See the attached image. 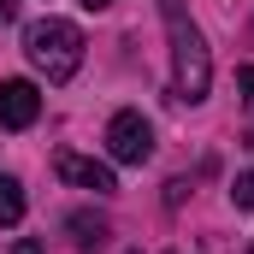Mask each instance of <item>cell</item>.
<instances>
[{"mask_svg":"<svg viewBox=\"0 0 254 254\" xmlns=\"http://www.w3.org/2000/svg\"><path fill=\"white\" fill-rule=\"evenodd\" d=\"M249 254H254V249H249Z\"/></svg>","mask_w":254,"mask_h":254,"instance_id":"14","label":"cell"},{"mask_svg":"<svg viewBox=\"0 0 254 254\" xmlns=\"http://www.w3.org/2000/svg\"><path fill=\"white\" fill-rule=\"evenodd\" d=\"M231 201H237L243 213H254V172H243V178L231 184Z\"/></svg>","mask_w":254,"mask_h":254,"instance_id":"8","label":"cell"},{"mask_svg":"<svg viewBox=\"0 0 254 254\" xmlns=\"http://www.w3.org/2000/svg\"><path fill=\"white\" fill-rule=\"evenodd\" d=\"M166 36H172V95L184 107H201L207 89H213V54H207V36L195 30L184 12H166Z\"/></svg>","mask_w":254,"mask_h":254,"instance_id":"1","label":"cell"},{"mask_svg":"<svg viewBox=\"0 0 254 254\" xmlns=\"http://www.w3.org/2000/svg\"><path fill=\"white\" fill-rule=\"evenodd\" d=\"M0 18H12V0H0Z\"/></svg>","mask_w":254,"mask_h":254,"instance_id":"12","label":"cell"},{"mask_svg":"<svg viewBox=\"0 0 254 254\" xmlns=\"http://www.w3.org/2000/svg\"><path fill=\"white\" fill-rule=\"evenodd\" d=\"M12 254H42V243H30V237H24V243H18Z\"/></svg>","mask_w":254,"mask_h":254,"instance_id":"10","label":"cell"},{"mask_svg":"<svg viewBox=\"0 0 254 254\" xmlns=\"http://www.w3.org/2000/svg\"><path fill=\"white\" fill-rule=\"evenodd\" d=\"M237 83H243V95L254 101V65H243V71H237Z\"/></svg>","mask_w":254,"mask_h":254,"instance_id":"9","label":"cell"},{"mask_svg":"<svg viewBox=\"0 0 254 254\" xmlns=\"http://www.w3.org/2000/svg\"><path fill=\"white\" fill-rule=\"evenodd\" d=\"M166 12H178V0H166Z\"/></svg>","mask_w":254,"mask_h":254,"instance_id":"13","label":"cell"},{"mask_svg":"<svg viewBox=\"0 0 254 254\" xmlns=\"http://www.w3.org/2000/svg\"><path fill=\"white\" fill-rule=\"evenodd\" d=\"M36 113H42L36 83H24V77L0 83V130H30V125H36Z\"/></svg>","mask_w":254,"mask_h":254,"instance_id":"5","label":"cell"},{"mask_svg":"<svg viewBox=\"0 0 254 254\" xmlns=\"http://www.w3.org/2000/svg\"><path fill=\"white\" fill-rule=\"evenodd\" d=\"M65 231H71V243L83 254H95V249H107V237H113V225L101 219V213H89V207H77L71 219H65Z\"/></svg>","mask_w":254,"mask_h":254,"instance_id":"6","label":"cell"},{"mask_svg":"<svg viewBox=\"0 0 254 254\" xmlns=\"http://www.w3.org/2000/svg\"><path fill=\"white\" fill-rule=\"evenodd\" d=\"M24 219V184L0 172V225H18Z\"/></svg>","mask_w":254,"mask_h":254,"instance_id":"7","label":"cell"},{"mask_svg":"<svg viewBox=\"0 0 254 254\" xmlns=\"http://www.w3.org/2000/svg\"><path fill=\"white\" fill-rule=\"evenodd\" d=\"M24 54L48 83H71L77 65H83V30L71 18H36L24 30Z\"/></svg>","mask_w":254,"mask_h":254,"instance_id":"2","label":"cell"},{"mask_svg":"<svg viewBox=\"0 0 254 254\" xmlns=\"http://www.w3.org/2000/svg\"><path fill=\"white\" fill-rule=\"evenodd\" d=\"M107 154H113L119 166H148V160H154V125H148L142 113H113V125H107Z\"/></svg>","mask_w":254,"mask_h":254,"instance_id":"3","label":"cell"},{"mask_svg":"<svg viewBox=\"0 0 254 254\" xmlns=\"http://www.w3.org/2000/svg\"><path fill=\"white\" fill-rule=\"evenodd\" d=\"M83 6H89V12H107V6H113V0H83Z\"/></svg>","mask_w":254,"mask_h":254,"instance_id":"11","label":"cell"},{"mask_svg":"<svg viewBox=\"0 0 254 254\" xmlns=\"http://www.w3.org/2000/svg\"><path fill=\"white\" fill-rule=\"evenodd\" d=\"M54 172H60L65 184H77V190H95V195H113V190H119V178H113L107 160H83V154H71V148L54 154Z\"/></svg>","mask_w":254,"mask_h":254,"instance_id":"4","label":"cell"}]
</instances>
